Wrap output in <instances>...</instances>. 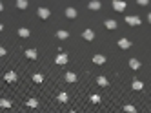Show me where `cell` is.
<instances>
[{"instance_id": "cell-1", "label": "cell", "mask_w": 151, "mask_h": 113, "mask_svg": "<svg viewBox=\"0 0 151 113\" xmlns=\"http://www.w3.org/2000/svg\"><path fill=\"white\" fill-rule=\"evenodd\" d=\"M113 9L118 11V13H122V11L126 9V2H122V0H115V2H113Z\"/></svg>"}, {"instance_id": "cell-2", "label": "cell", "mask_w": 151, "mask_h": 113, "mask_svg": "<svg viewBox=\"0 0 151 113\" xmlns=\"http://www.w3.org/2000/svg\"><path fill=\"white\" fill-rule=\"evenodd\" d=\"M37 15H38L40 18H44V20H46V18H49L51 11H49V9H46V8H38V9H37Z\"/></svg>"}, {"instance_id": "cell-3", "label": "cell", "mask_w": 151, "mask_h": 113, "mask_svg": "<svg viewBox=\"0 0 151 113\" xmlns=\"http://www.w3.org/2000/svg\"><path fill=\"white\" fill-rule=\"evenodd\" d=\"M4 80H6V82H15V80H17V73H15V71H8V73L4 75Z\"/></svg>"}, {"instance_id": "cell-4", "label": "cell", "mask_w": 151, "mask_h": 113, "mask_svg": "<svg viewBox=\"0 0 151 113\" xmlns=\"http://www.w3.org/2000/svg\"><path fill=\"white\" fill-rule=\"evenodd\" d=\"M126 22L129 26H140V18L139 17H126Z\"/></svg>"}, {"instance_id": "cell-5", "label": "cell", "mask_w": 151, "mask_h": 113, "mask_svg": "<svg viewBox=\"0 0 151 113\" xmlns=\"http://www.w3.org/2000/svg\"><path fill=\"white\" fill-rule=\"evenodd\" d=\"M100 6H102V4L98 2V0H91V2L87 4V8L91 9V11H98V9H100Z\"/></svg>"}, {"instance_id": "cell-6", "label": "cell", "mask_w": 151, "mask_h": 113, "mask_svg": "<svg viewBox=\"0 0 151 113\" xmlns=\"http://www.w3.org/2000/svg\"><path fill=\"white\" fill-rule=\"evenodd\" d=\"M82 37H84L86 40H89V42H91L93 38H95V31H93V29H86L84 33H82Z\"/></svg>"}, {"instance_id": "cell-7", "label": "cell", "mask_w": 151, "mask_h": 113, "mask_svg": "<svg viewBox=\"0 0 151 113\" xmlns=\"http://www.w3.org/2000/svg\"><path fill=\"white\" fill-rule=\"evenodd\" d=\"M118 46H120V49H129V48H131V42H129L127 38H120Z\"/></svg>"}, {"instance_id": "cell-8", "label": "cell", "mask_w": 151, "mask_h": 113, "mask_svg": "<svg viewBox=\"0 0 151 113\" xmlns=\"http://www.w3.org/2000/svg\"><path fill=\"white\" fill-rule=\"evenodd\" d=\"M55 62L60 64V66H64V64L67 62V55H66V53H60V55H58L57 58H55Z\"/></svg>"}, {"instance_id": "cell-9", "label": "cell", "mask_w": 151, "mask_h": 113, "mask_svg": "<svg viewBox=\"0 0 151 113\" xmlns=\"http://www.w3.org/2000/svg\"><path fill=\"white\" fill-rule=\"evenodd\" d=\"M37 55H38L37 49H26V57H27V58H31V60H35Z\"/></svg>"}, {"instance_id": "cell-10", "label": "cell", "mask_w": 151, "mask_h": 113, "mask_svg": "<svg viewBox=\"0 0 151 113\" xmlns=\"http://www.w3.org/2000/svg\"><path fill=\"white\" fill-rule=\"evenodd\" d=\"M129 68H131V69H139L140 68V60H136V58H129Z\"/></svg>"}, {"instance_id": "cell-11", "label": "cell", "mask_w": 151, "mask_h": 113, "mask_svg": "<svg viewBox=\"0 0 151 113\" xmlns=\"http://www.w3.org/2000/svg\"><path fill=\"white\" fill-rule=\"evenodd\" d=\"M66 17H67V18H77V9L67 8V9H66Z\"/></svg>"}, {"instance_id": "cell-12", "label": "cell", "mask_w": 151, "mask_h": 113, "mask_svg": "<svg viewBox=\"0 0 151 113\" xmlns=\"http://www.w3.org/2000/svg\"><path fill=\"white\" fill-rule=\"evenodd\" d=\"M93 62L95 64H106V57L104 55H95L93 57Z\"/></svg>"}, {"instance_id": "cell-13", "label": "cell", "mask_w": 151, "mask_h": 113, "mask_svg": "<svg viewBox=\"0 0 151 113\" xmlns=\"http://www.w3.org/2000/svg\"><path fill=\"white\" fill-rule=\"evenodd\" d=\"M18 37L27 38V37H29V29H27V28H18Z\"/></svg>"}, {"instance_id": "cell-14", "label": "cell", "mask_w": 151, "mask_h": 113, "mask_svg": "<svg viewBox=\"0 0 151 113\" xmlns=\"http://www.w3.org/2000/svg\"><path fill=\"white\" fill-rule=\"evenodd\" d=\"M57 37L60 38V40H66V38L69 37V33H67L66 29H60V31H57Z\"/></svg>"}, {"instance_id": "cell-15", "label": "cell", "mask_w": 151, "mask_h": 113, "mask_svg": "<svg viewBox=\"0 0 151 113\" xmlns=\"http://www.w3.org/2000/svg\"><path fill=\"white\" fill-rule=\"evenodd\" d=\"M97 84H98V86H102V88H106V86H107L109 82H107V78H106V77H98V78H97Z\"/></svg>"}, {"instance_id": "cell-16", "label": "cell", "mask_w": 151, "mask_h": 113, "mask_svg": "<svg viewBox=\"0 0 151 113\" xmlns=\"http://www.w3.org/2000/svg\"><path fill=\"white\" fill-rule=\"evenodd\" d=\"M66 80H67V82H75V80H77V75H75V73H73V71H69V73H66Z\"/></svg>"}, {"instance_id": "cell-17", "label": "cell", "mask_w": 151, "mask_h": 113, "mask_svg": "<svg viewBox=\"0 0 151 113\" xmlns=\"http://www.w3.org/2000/svg\"><path fill=\"white\" fill-rule=\"evenodd\" d=\"M104 26H106L107 29H116V22H115V20H106Z\"/></svg>"}, {"instance_id": "cell-18", "label": "cell", "mask_w": 151, "mask_h": 113, "mask_svg": "<svg viewBox=\"0 0 151 113\" xmlns=\"http://www.w3.org/2000/svg\"><path fill=\"white\" fill-rule=\"evenodd\" d=\"M144 88V84H142V80H133V89H136V91H140Z\"/></svg>"}, {"instance_id": "cell-19", "label": "cell", "mask_w": 151, "mask_h": 113, "mask_svg": "<svg viewBox=\"0 0 151 113\" xmlns=\"http://www.w3.org/2000/svg\"><path fill=\"white\" fill-rule=\"evenodd\" d=\"M17 8L18 9H26L27 8V0H17Z\"/></svg>"}, {"instance_id": "cell-20", "label": "cell", "mask_w": 151, "mask_h": 113, "mask_svg": "<svg viewBox=\"0 0 151 113\" xmlns=\"http://www.w3.org/2000/svg\"><path fill=\"white\" fill-rule=\"evenodd\" d=\"M124 111H126V113H135L136 108H135V106H131V104H126V106H124Z\"/></svg>"}, {"instance_id": "cell-21", "label": "cell", "mask_w": 151, "mask_h": 113, "mask_svg": "<svg viewBox=\"0 0 151 113\" xmlns=\"http://www.w3.org/2000/svg\"><path fill=\"white\" fill-rule=\"evenodd\" d=\"M58 102H67V93L66 91H62V93H60V95H58Z\"/></svg>"}, {"instance_id": "cell-22", "label": "cell", "mask_w": 151, "mask_h": 113, "mask_svg": "<svg viewBox=\"0 0 151 113\" xmlns=\"http://www.w3.org/2000/svg\"><path fill=\"white\" fill-rule=\"evenodd\" d=\"M33 80H35L37 84H40V82H42V80H44V77H42V75H40V73H35V75H33Z\"/></svg>"}, {"instance_id": "cell-23", "label": "cell", "mask_w": 151, "mask_h": 113, "mask_svg": "<svg viewBox=\"0 0 151 113\" xmlns=\"http://www.w3.org/2000/svg\"><path fill=\"white\" fill-rule=\"evenodd\" d=\"M27 106H29V108H37L38 101H37V98H29V101H27Z\"/></svg>"}, {"instance_id": "cell-24", "label": "cell", "mask_w": 151, "mask_h": 113, "mask_svg": "<svg viewBox=\"0 0 151 113\" xmlns=\"http://www.w3.org/2000/svg\"><path fill=\"white\" fill-rule=\"evenodd\" d=\"M0 106H2V108H11V101H6V98H2V101H0Z\"/></svg>"}, {"instance_id": "cell-25", "label": "cell", "mask_w": 151, "mask_h": 113, "mask_svg": "<svg viewBox=\"0 0 151 113\" xmlns=\"http://www.w3.org/2000/svg\"><path fill=\"white\" fill-rule=\"evenodd\" d=\"M89 101L95 102V104H98V102H100V97H98V95H91V97H89Z\"/></svg>"}, {"instance_id": "cell-26", "label": "cell", "mask_w": 151, "mask_h": 113, "mask_svg": "<svg viewBox=\"0 0 151 113\" xmlns=\"http://www.w3.org/2000/svg\"><path fill=\"white\" fill-rule=\"evenodd\" d=\"M139 4H140V6H148L149 2H148V0H139Z\"/></svg>"}, {"instance_id": "cell-27", "label": "cell", "mask_w": 151, "mask_h": 113, "mask_svg": "<svg viewBox=\"0 0 151 113\" xmlns=\"http://www.w3.org/2000/svg\"><path fill=\"white\" fill-rule=\"evenodd\" d=\"M69 113H77V111H69Z\"/></svg>"}]
</instances>
